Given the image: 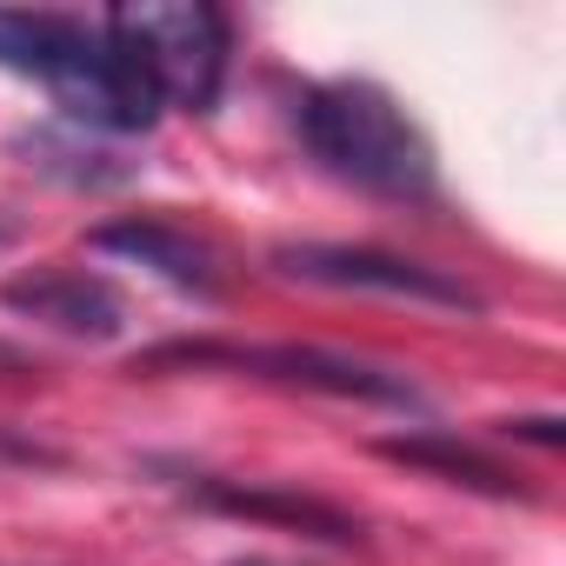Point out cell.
Listing matches in <instances>:
<instances>
[{
	"label": "cell",
	"mask_w": 566,
	"mask_h": 566,
	"mask_svg": "<svg viewBox=\"0 0 566 566\" xmlns=\"http://www.w3.org/2000/svg\"><path fill=\"white\" fill-rule=\"evenodd\" d=\"M160 367H227V374H253V380H273V387H307V394H327V400H360V407H387V413H427V394L394 374V367H374V360H354V354H334V347H294V340H167V347H147L134 360V374H160Z\"/></svg>",
	"instance_id": "3"
},
{
	"label": "cell",
	"mask_w": 566,
	"mask_h": 566,
	"mask_svg": "<svg viewBox=\"0 0 566 566\" xmlns=\"http://www.w3.org/2000/svg\"><path fill=\"white\" fill-rule=\"evenodd\" d=\"M0 374H28V354H21V347H8V340H0Z\"/></svg>",
	"instance_id": "12"
},
{
	"label": "cell",
	"mask_w": 566,
	"mask_h": 566,
	"mask_svg": "<svg viewBox=\"0 0 566 566\" xmlns=\"http://www.w3.org/2000/svg\"><path fill=\"white\" fill-rule=\"evenodd\" d=\"M301 147L347 187L380 200H433L440 167L427 134L407 120V107L374 81H314L294 101Z\"/></svg>",
	"instance_id": "2"
},
{
	"label": "cell",
	"mask_w": 566,
	"mask_h": 566,
	"mask_svg": "<svg viewBox=\"0 0 566 566\" xmlns=\"http://www.w3.org/2000/svg\"><path fill=\"white\" fill-rule=\"evenodd\" d=\"M380 453L400 460V467H420V473H433V480H447V486L486 493V500H526V486H520L500 460H486L480 447H467V440H453V433H400V440H380Z\"/></svg>",
	"instance_id": "9"
},
{
	"label": "cell",
	"mask_w": 566,
	"mask_h": 566,
	"mask_svg": "<svg viewBox=\"0 0 566 566\" xmlns=\"http://www.w3.org/2000/svg\"><path fill=\"white\" fill-rule=\"evenodd\" d=\"M273 266L301 280V287H327V294H380V301H407V307H440V314H480L486 301L467 280L387 253V247H347V240H294L273 247Z\"/></svg>",
	"instance_id": "5"
},
{
	"label": "cell",
	"mask_w": 566,
	"mask_h": 566,
	"mask_svg": "<svg viewBox=\"0 0 566 566\" xmlns=\"http://www.w3.org/2000/svg\"><path fill=\"white\" fill-rule=\"evenodd\" d=\"M101 28L120 41V54L140 67L160 107L207 114L220 101L227 54H233V28L220 8H207V0H147V8L101 14Z\"/></svg>",
	"instance_id": "4"
},
{
	"label": "cell",
	"mask_w": 566,
	"mask_h": 566,
	"mask_svg": "<svg viewBox=\"0 0 566 566\" xmlns=\"http://www.w3.org/2000/svg\"><path fill=\"white\" fill-rule=\"evenodd\" d=\"M500 433H513V440H533V447H559V440H566V427H559L553 413H533V420H506Z\"/></svg>",
	"instance_id": "11"
},
{
	"label": "cell",
	"mask_w": 566,
	"mask_h": 566,
	"mask_svg": "<svg viewBox=\"0 0 566 566\" xmlns=\"http://www.w3.org/2000/svg\"><path fill=\"white\" fill-rule=\"evenodd\" d=\"M227 566H287V559H266V553H247V559H227Z\"/></svg>",
	"instance_id": "13"
},
{
	"label": "cell",
	"mask_w": 566,
	"mask_h": 566,
	"mask_svg": "<svg viewBox=\"0 0 566 566\" xmlns=\"http://www.w3.org/2000/svg\"><path fill=\"white\" fill-rule=\"evenodd\" d=\"M0 67L21 81H41L74 127L140 134L160 120V101L140 81V67L120 54V41L81 14L0 8Z\"/></svg>",
	"instance_id": "1"
},
{
	"label": "cell",
	"mask_w": 566,
	"mask_h": 566,
	"mask_svg": "<svg viewBox=\"0 0 566 566\" xmlns=\"http://www.w3.org/2000/svg\"><path fill=\"white\" fill-rule=\"evenodd\" d=\"M87 247L94 253H120L134 266H154L167 287H180V294H200V301L220 294V260H213V247L193 240V233H180V227H167V220H140V213L134 220H107V227L87 233Z\"/></svg>",
	"instance_id": "8"
},
{
	"label": "cell",
	"mask_w": 566,
	"mask_h": 566,
	"mask_svg": "<svg viewBox=\"0 0 566 566\" xmlns=\"http://www.w3.org/2000/svg\"><path fill=\"white\" fill-rule=\"evenodd\" d=\"M8 467H67V453L34 440V433H21V427H0V473Z\"/></svg>",
	"instance_id": "10"
},
{
	"label": "cell",
	"mask_w": 566,
	"mask_h": 566,
	"mask_svg": "<svg viewBox=\"0 0 566 566\" xmlns=\"http://www.w3.org/2000/svg\"><path fill=\"white\" fill-rule=\"evenodd\" d=\"M180 493L207 513H233V520H260V526H287V533H314V539H360V520L340 513L334 500L294 493V486H273V480H227V473H180Z\"/></svg>",
	"instance_id": "7"
},
{
	"label": "cell",
	"mask_w": 566,
	"mask_h": 566,
	"mask_svg": "<svg viewBox=\"0 0 566 566\" xmlns=\"http://www.w3.org/2000/svg\"><path fill=\"white\" fill-rule=\"evenodd\" d=\"M0 307H14L54 334H74V340H114L127 327V294L87 266H28L0 287Z\"/></svg>",
	"instance_id": "6"
}]
</instances>
